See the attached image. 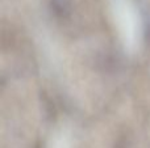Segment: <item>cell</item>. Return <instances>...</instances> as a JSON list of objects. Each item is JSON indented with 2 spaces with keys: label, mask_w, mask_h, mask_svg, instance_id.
<instances>
[{
  "label": "cell",
  "mask_w": 150,
  "mask_h": 148,
  "mask_svg": "<svg viewBox=\"0 0 150 148\" xmlns=\"http://www.w3.org/2000/svg\"><path fill=\"white\" fill-rule=\"evenodd\" d=\"M148 38L150 39V25H149V28H148Z\"/></svg>",
  "instance_id": "6da1fadb"
}]
</instances>
